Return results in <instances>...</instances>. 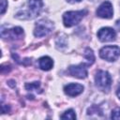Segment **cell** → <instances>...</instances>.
I'll use <instances>...</instances> for the list:
<instances>
[{
    "label": "cell",
    "instance_id": "6da1fadb",
    "mask_svg": "<svg viewBox=\"0 0 120 120\" xmlns=\"http://www.w3.org/2000/svg\"><path fill=\"white\" fill-rule=\"evenodd\" d=\"M87 13V10H78V11H68L63 15V22L66 27H71L78 24L81 20Z\"/></svg>",
    "mask_w": 120,
    "mask_h": 120
},
{
    "label": "cell",
    "instance_id": "7a4b0ae2",
    "mask_svg": "<svg viewBox=\"0 0 120 120\" xmlns=\"http://www.w3.org/2000/svg\"><path fill=\"white\" fill-rule=\"evenodd\" d=\"M95 82L97 87H98L102 91L108 92L111 88L112 77L109 74V72L105 70H98L95 76Z\"/></svg>",
    "mask_w": 120,
    "mask_h": 120
},
{
    "label": "cell",
    "instance_id": "3957f363",
    "mask_svg": "<svg viewBox=\"0 0 120 120\" xmlns=\"http://www.w3.org/2000/svg\"><path fill=\"white\" fill-rule=\"evenodd\" d=\"M43 3L42 0H29L28 2V11L22 12L20 19H32L38 15L42 10Z\"/></svg>",
    "mask_w": 120,
    "mask_h": 120
},
{
    "label": "cell",
    "instance_id": "277c9868",
    "mask_svg": "<svg viewBox=\"0 0 120 120\" xmlns=\"http://www.w3.org/2000/svg\"><path fill=\"white\" fill-rule=\"evenodd\" d=\"M119 55H120V48L114 45L105 46L99 51V56L102 59L110 61V62L115 61L119 57Z\"/></svg>",
    "mask_w": 120,
    "mask_h": 120
},
{
    "label": "cell",
    "instance_id": "5b68a950",
    "mask_svg": "<svg viewBox=\"0 0 120 120\" xmlns=\"http://www.w3.org/2000/svg\"><path fill=\"white\" fill-rule=\"evenodd\" d=\"M52 29H53V23L49 20L43 19V20L38 21L36 23L35 30H34V35L38 38L45 37L49 33H51Z\"/></svg>",
    "mask_w": 120,
    "mask_h": 120
},
{
    "label": "cell",
    "instance_id": "8992f818",
    "mask_svg": "<svg viewBox=\"0 0 120 120\" xmlns=\"http://www.w3.org/2000/svg\"><path fill=\"white\" fill-rule=\"evenodd\" d=\"M97 15L100 18L104 19H111L113 15V9H112V5L109 1L103 2L97 9Z\"/></svg>",
    "mask_w": 120,
    "mask_h": 120
},
{
    "label": "cell",
    "instance_id": "52a82bcc",
    "mask_svg": "<svg viewBox=\"0 0 120 120\" xmlns=\"http://www.w3.org/2000/svg\"><path fill=\"white\" fill-rule=\"evenodd\" d=\"M116 37V33L112 28L110 27H103L100 28L98 32V38L102 42H108L114 40Z\"/></svg>",
    "mask_w": 120,
    "mask_h": 120
},
{
    "label": "cell",
    "instance_id": "ba28073f",
    "mask_svg": "<svg viewBox=\"0 0 120 120\" xmlns=\"http://www.w3.org/2000/svg\"><path fill=\"white\" fill-rule=\"evenodd\" d=\"M68 73L78 79H84L87 77V68L85 64H80L77 66H70L68 68Z\"/></svg>",
    "mask_w": 120,
    "mask_h": 120
},
{
    "label": "cell",
    "instance_id": "9c48e42d",
    "mask_svg": "<svg viewBox=\"0 0 120 120\" xmlns=\"http://www.w3.org/2000/svg\"><path fill=\"white\" fill-rule=\"evenodd\" d=\"M83 86L80 83H68L64 87V92L69 97H76L82 93Z\"/></svg>",
    "mask_w": 120,
    "mask_h": 120
},
{
    "label": "cell",
    "instance_id": "30bf717a",
    "mask_svg": "<svg viewBox=\"0 0 120 120\" xmlns=\"http://www.w3.org/2000/svg\"><path fill=\"white\" fill-rule=\"evenodd\" d=\"M53 66V61L49 56H42L38 60V67L42 70H50Z\"/></svg>",
    "mask_w": 120,
    "mask_h": 120
},
{
    "label": "cell",
    "instance_id": "8fae6325",
    "mask_svg": "<svg viewBox=\"0 0 120 120\" xmlns=\"http://www.w3.org/2000/svg\"><path fill=\"white\" fill-rule=\"evenodd\" d=\"M23 36V29L17 26V27H13L12 29H8L7 31V36H5L4 38H20Z\"/></svg>",
    "mask_w": 120,
    "mask_h": 120
},
{
    "label": "cell",
    "instance_id": "7c38bea8",
    "mask_svg": "<svg viewBox=\"0 0 120 120\" xmlns=\"http://www.w3.org/2000/svg\"><path fill=\"white\" fill-rule=\"evenodd\" d=\"M84 57L88 60V63L91 65L94 63L95 61V55H94V52L93 51L90 49V48H86L85 51H84Z\"/></svg>",
    "mask_w": 120,
    "mask_h": 120
},
{
    "label": "cell",
    "instance_id": "4fadbf2b",
    "mask_svg": "<svg viewBox=\"0 0 120 120\" xmlns=\"http://www.w3.org/2000/svg\"><path fill=\"white\" fill-rule=\"evenodd\" d=\"M62 119H75L76 118V114L74 112V111L72 109H69L68 111H66L62 115H61Z\"/></svg>",
    "mask_w": 120,
    "mask_h": 120
},
{
    "label": "cell",
    "instance_id": "5bb4252c",
    "mask_svg": "<svg viewBox=\"0 0 120 120\" xmlns=\"http://www.w3.org/2000/svg\"><path fill=\"white\" fill-rule=\"evenodd\" d=\"M39 86V82H31V83H26L25 84V89L28 91H32L34 89H38Z\"/></svg>",
    "mask_w": 120,
    "mask_h": 120
},
{
    "label": "cell",
    "instance_id": "9a60e30c",
    "mask_svg": "<svg viewBox=\"0 0 120 120\" xmlns=\"http://www.w3.org/2000/svg\"><path fill=\"white\" fill-rule=\"evenodd\" d=\"M111 118L112 119H120V109L119 108L112 110V114H111Z\"/></svg>",
    "mask_w": 120,
    "mask_h": 120
},
{
    "label": "cell",
    "instance_id": "2e32d148",
    "mask_svg": "<svg viewBox=\"0 0 120 120\" xmlns=\"http://www.w3.org/2000/svg\"><path fill=\"white\" fill-rule=\"evenodd\" d=\"M0 2H1V14H4L8 7V2L7 0H0Z\"/></svg>",
    "mask_w": 120,
    "mask_h": 120
},
{
    "label": "cell",
    "instance_id": "e0dca14e",
    "mask_svg": "<svg viewBox=\"0 0 120 120\" xmlns=\"http://www.w3.org/2000/svg\"><path fill=\"white\" fill-rule=\"evenodd\" d=\"M115 25H116V27L120 30V20H118V21H116V22H115Z\"/></svg>",
    "mask_w": 120,
    "mask_h": 120
},
{
    "label": "cell",
    "instance_id": "ac0fdd59",
    "mask_svg": "<svg viewBox=\"0 0 120 120\" xmlns=\"http://www.w3.org/2000/svg\"><path fill=\"white\" fill-rule=\"evenodd\" d=\"M116 95H117V97H118L119 99H120V88L117 89V91H116Z\"/></svg>",
    "mask_w": 120,
    "mask_h": 120
},
{
    "label": "cell",
    "instance_id": "d6986e66",
    "mask_svg": "<svg viewBox=\"0 0 120 120\" xmlns=\"http://www.w3.org/2000/svg\"><path fill=\"white\" fill-rule=\"evenodd\" d=\"M68 2H70V3H75V2H80V1H82V0H68Z\"/></svg>",
    "mask_w": 120,
    "mask_h": 120
}]
</instances>
